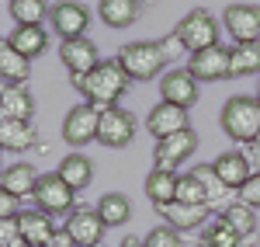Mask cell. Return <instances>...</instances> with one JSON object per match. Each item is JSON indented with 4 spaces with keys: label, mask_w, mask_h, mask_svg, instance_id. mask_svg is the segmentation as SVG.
<instances>
[{
    "label": "cell",
    "mask_w": 260,
    "mask_h": 247,
    "mask_svg": "<svg viewBox=\"0 0 260 247\" xmlns=\"http://www.w3.org/2000/svg\"><path fill=\"white\" fill-rule=\"evenodd\" d=\"M31 77V60H24L11 39H0V80L4 84H28Z\"/></svg>",
    "instance_id": "cell-24"
},
{
    "label": "cell",
    "mask_w": 260,
    "mask_h": 247,
    "mask_svg": "<svg viewBox=\"0 0 260 247\" xmlns=\"http://www.w3.org/2000/svg\"><path fill=\"white\" fill-rule=\"evenodd\" d=\"M59 60H62V66L70 70V77H83V73H90V70L101 63V56H98V45L83 35V39L62 42L59 45Z\"/></svg>",
    "instance_id": "cell-16"
},
{
    "label": "cell",
    "mask_w": 260,
    "mask_h": 247,
    "mask_svg": "<svg viewBox=\"0 0 260 247\" xmlns=\"http://www.w3.org/2000/svg\"><path fill=\"white\" fill-rule=\"evenodd\" d=\"M39 171L31 164H11V167H4L0 171V188L4 191H11V195H18V199H31L35 195V188H39Z\"/></svg>",
    "instance_id": "cell-20"
},
{
    "label": "cell",
    "mask_w": 260,
    "mask_h": 247,
    "mask_svg": "<svg viewBox=\"0 0 260 247\" xmlns=\"http://www.w3.org/2000/svg\"><path fill=\"white\" fill-rule=\"evenodd\" d=\"M187 70L198 77V84L225 80V77H229V49H225V45H212V49L191 52V60H187Z\"/></svg>",
    "instance_id": "cell-14"
},
{
    "label": "cell",
    "mask_w": 260,
    "mask_h": 247,
    "mask_svg": "<svg viewBox=\"0 0 260 247\" xmlns=\"http://www.w3.org/2000/svg\"><path fill=\"white\" fill-rule=\"evenodd\" d=\"M160 45H163V52H167V60H170V63H174V60H180V56L187 52V45L180 42V35H177V32L163 35V39H160Z\"/></svg>",
    "instance_id": "cell-37"
},
{
    "label": "cell",
    "mask_w": 260,
    "mask_h": 247,
    "mask_svg": "<svg viewBox=\"0 0 260 247\" xmlns=\"http://www.w3.org/2000/svg\"><path fill=\"white\" fill-rule=\"evenodd\" d=\"M222 24L229 32V39L236 42H260V7L257 4H229Z\"/></svg>",
    "instance_id": "cell-11"
},
{
    "label": "cell",
    "mask_w": 260,
    "mask_h": 247,
    "mask_svg": "<svg viewBox=\"0 0 260 247\" xmlns=\"http://www.w3.org/2000/svg\"><path fill=\"white\" fill-rule=\"evenodd\" d=\"M215 216H219L222 223H229L243 240H257V209L243 206L240 199H236V202H229L225 209H219Z\"/></svg>",
    "instance_id": "cell-28"
},
{
    "label": "cell",
    "mask_w": 260,
    "mask_h": 247,
    "mask_svg": "<svg viewBox=\"0 0 260 247\" xmlns=\"http://www.w3.org/2000/svg\"><path fill=\"white\" fill-rule=\"evenodd\" d=\"M253 240H243L229 223H222L219 216H212L205 227L198 230V247H250Z\"/></svg>",
    "instance_id": "cell-26"
},
{
    "label": "cell",
    "mask_w": 260,
    "mask_h": 247,
    "mask_svg": "<svg viewBox=\"0 0 260 247\" xmlns=\"http://www.w3.org/2000/svg\"><path fill=\"white\" fill-rule=\"evenodd\" d=\"M194 150H198V132H194V129H180V132H174V136H167V140H156L153 160H156V167L174 171V167L184 164Z\"/></svg>",
    "instance_id": "cell-13"
},
{
    "label": "cell",
    "mask_w": 260,
    "mask_h": 247,
    "mask_svg": "<svg viewBox=\"0 0 260 247\" xmlns=\"http://www.w3.org/2000/svg\"><path fill=\"white\" fill-rule=\"evenodd\" d=\"M139 11H142V0H101L98 4V18L108 28H128V24H136Z\"/></svg>",
    "instance_id": "cell-25"
},
{
    "label": "cell",
    "mask_w": 260,
    "mask_h": 247,
    "mask_svg": "<svg viewBox=\"0 0 260 247\" xmlns=\"http://www.w3.org/2000/svg\"><path fill=\"white\" fill-rule=\"evenodd\" d=\"M156 209V216H160L163 223L170 230H177V233H191V230H201L212 216H215V209L208 206H194V202H180V199H174V202H163V206H153Z\"/></svg>",
    "instance_id": "cell-8"
},
{
    "label": "cell",
    "mask_w": 260,
    "mask_h": 247,
    "mask_svg": "<svg viewBox=\"0 0 260 247\" xmlns=\"http://www.w3.org/2000/svg\"><path fill=\"white\" fill-rule=\"evenodd\" d=\"M21 240V223L18 216H7V219H0V247H11Z\"/></svg>",
    "instance_id": "cell-36"
},
{
    "label": "cell",
    "mask_w": 260,
    "mask_h": 247,
    "mask_svg": "<svg viewBox=\"0 0 260 247\" xmlns=\"http://www.w3.org/2000/svg\"><path fill=\"white\" fill-rule=\"evenodd\" d=\"M98 125H101V108L83 101V104L66 112V119H62V140L73 150H83L87 143H98Z\"/></svg>",
    "instance_id": "cell-6"
},
{
    "label": "cell",
    "mask_w": 260,
    "mask_h": 247,
    "mask_svg": "<svg viewBox=\"0 0 260 247\" xmlns=\"http://www.w3.org/2000/svg\"><path fill=\"white\" fill-rule=\"evenodd\" d=\"M177 174L174 171H167V167H153L149 174H146V199L153 202V206H163V202H174L177 199Z\"/></svg>",
    "instance_id": "cell-29"
},
{
    "label": "cell",
    "mask_w": 260,
    "mask_h": 247,
    "mask_svg": "<svg viewBox=\"0 0 260 247\" xmlns=\"http://www.w3.org/2000/svg\"><path fill=\"white\" fill-rule=\"evenodd\" d=\"M174 32H177L180 42L187 45V52H201V49H212V45H219L222 24H219V18H215L212 11H205V7H194V11H187V14L177 21V28H174Z\"/></svg>",
    "instance_id": "cell-4"
},
{
    "label": "cell",
    "mask_w": 260,
    "mask_h": 247,
    "mask_svg": "<svg viewBox=\"0 0 260 247\" xmlns=\"http://www.w3.org/2000/svg\"><path fill=\"white\" fill-rule=\"evenodd\" d=\"M142 247H184V240H180L177 230H170L167 223H160L156 230H149V233H146Z\"/></svg>",
    "instance_id": "cell-34"
},
{
    "label": "cell",
    "mask_w": 260,
    "mask_h": 247,
    "mask_svg": "<svg viewBox=\"0 0 260 247\" xmlns=\"http://www.w3.org/2000/svg\"><path fill=\"white\" fill-rule=\"evenodd\" d=\"M146 129H149V136H156V140H167V136H174V132H180V129H191L187 108L160 101L149 115H146Z\"/></svg>",
    "instance_id": "cell-15"
},
{
    "label": "cell",
    "mask_w": 260,
    "mask_h": 247,
    "mask_svg": "<svg viewBox=\"0 0 260 247\" xmlns=\"http://www.w3.org/2000/svg\"><path fill=\"white\" fill-rule=\"evenodd\" d=\"M160 101L180 104V108H191L198 101V77L187 70V66H177V70H167L160 77Z\"/></svg>",
    "instance_id": "cell-12"
},
{
    "label": "cell",
    "mask_w": 260,
    "mask_h": 247,
    "mask_svg": "<svg viewBox=\"0 0 260 247\" xmlns=\"http://www.w3.org/2000/svg\"><path fill=\"white\" fill-rule=\"evenodd\" d=\"M222 132L240 146H250L260 136V94H233L219 112Z\"/></svg>",
    "instance_id": "cell-2"
},
{
    "label": "cell",
    "mask_w": 260,
    "mask_h": 247,
    "mask_svg": "<svg viewBox=\"0 0 260 247\" xmlns=\"http://www.w3.org/2000/svg\"><path fill=\"white\" fill-rule=\"evenodd\" d=\"M94 209H98V216L104 219V227H125V223L132 219V202H128L125 191H108V195H101V202Z\"/></svg>",
    "instance_id": "cell-30"
},
{
    "label": "cell",
    "mask_w": 260,
    "mask_h": 247,
    "mask_svg": "<svg viewBox=\"0 0 260 247\" xmlns=\"http://www.w3.org/2000/svg\"><path fill=\"white\" fill-rule=\"evenodd\" d=\"M0 108H4V94H0Z\"/></svg>",
    "instance_id": "cell-45"
},
{
    "label": "cell",
    "mask_w": 260,
    "mask_h": 247,
    "mask_svg": "<svg viewBox=\"0 0 260 247\" xmlns=\"http://www.w3.org/2000/svg\"><path fill=\"white\" fill-rule=\"evenodd\" d=\"M191 174L198 178L201 191H205V202H208V209H215V212L229 206V202H225L229 195H236L233 188H225V185L219 181V174L212 171V164H198V167H191Z\"/></svg>",
    "instance_id": "cell-27"
},
{
    "label": "cell",
    "mask_w": 260,
    "mask_h": 247,
    "mask_svg": "<svg viewBox=\"0 0 260 247\" xmlns=\"http://www.w3.org/2000/svg\"><path fill=\"white\" fill-rule=\"evenodd\" d=\"M39 140L35 125L31 122H21V119H4L0 115V150H11V153H24L31 150Z\"/></svg>",
    "instance_id": "cell-21"
},
{
    "label": "cell",
    "mask_w": 260,
    "mask_h": 247,
    "mask_svg": "<svg viewBox=\"0 0 260 247\" xmlns=\"http://www.w3.org/2000/svg\"><path fill=\"white\" fill-rule=\"evenodd\" d=\"M59 178L73 188V191H83V188L94 181V164H90V157L80 153V150L66 153V157L59 160Z\"/></svg>",
    "instance_id": "cell-23"
},
{
    "label": "cell",
    "mask_w": 260,
    "mask_h": 247,
    "mask_svg": "<svg viewBox=\"0 0 260 247\" xmlns=\"http://www.w3.org/2000/svg\"><path fill=\"white\" fill-rule=\"evenodd\" d=\"M18 223H21V240H28L31 247H45L59 233L56 216H49V212H42V209H21Z\"/></svg>",
    "instance_id": "cell-18"
},
{
    "label": "cell",
    "mask_w": 260,
    "mask_h": 247,
    "mask_svg": "<svg viewBox=\"0 0 260 247\" xmlns=\"http://www.w3.org/2000/svg\"><path fill=\"white\" fill-rule=\"evenodd\" d=\"M177 199H180V202H194V206H208V202H205V191H201V185H198V178H194L191 171H187V174H180Z\"/></svg>",
    "instance_id": "cell-33"
},
{
    "label": "cell",
    "mask_w": 260,
    "mask_h": 247,
    "mask_svg": "<svg viewBox=\"0 0 260 247\" xmlns=\"http://www.w3.org/2000/svg\"><path fill=\"white\" fill-rule=\"evenodd\" d=\"M236 199H240L243 206H250V209H260V171L250 174V181L236 191Z\"/></svg>",
    "instance_id": "cell-35"
},
{
    "label": "cell",
    "mask_w": 260,
    "mask_h": 247,
    "mask_svg": "<svg viewBox=\"0 0 260 247\" xmlns=\"http://www.w3.org/2000/svg\"><path fill=\"white\" fill-rule=\"evenodd\" d=\"M11 247H31V244H28V240H18V244H11Z\"/></svg>",
    "instance_id": "cell-42"
},
{
    "label": "cell",
    "mask_w": 260,
    "mask_h": 247,
    "mask_svg": "<svg viewBox=\"0 0 260 247\" xmlns=\"http://www.w3.org/2000/svg\"><path fill=\"white\" fill-rule=\"evenodd\" d=\"M118 247H142V240H139V237H125Z\"/></svg>",
    "instance_id": "cell-41"
},
{
    "label": "cell",
    "mask_w": 260,
    "mask_h": 247,
    "mask_svg": "<svg viewBox=\"0 0 260 247\" xmlns=\"http://www.w3.org/2000/svg\"><path fill=\"white\" fill-rule=\"evenodd\" d=\"M62 230L73 237V244L77 247H101L104 240V219L98 216V209H87V206H77L70 216H66V223Z\"/></svg>",
    "instance_id": "cell-10"
},
{
    "label": "cell",
    "mask_w": 260,
    "mask_h": 247,
    "mask_svg": "<svg viewBox=\"0 0 260 247\" xmlns=\"http://www.w3.org/2000/svg\"><path fill=\"white\" fill-rule=\"evenodd\" d=\"M260 73V42H240L229 49V77Z\"/></svg>",
    "instance_id": "cell-31"
},
{
    "label": "cell",
    "mask_w": 260,
    "mask_h": 247,
    "mask_svg": "<svg viewBox=\"0 0 260 247\" xmlns=\"http://www.w3.org/2000/svg\"><path fill=\"white\" fill-rule=\"evenodd\" d=\"M0 171H4V150H0Z\"/></svg>",
    "instance_id": "cell-43"
},
{
    "label": "cell",
    "mask_w": 260,
    "mask_h": 247,
    "mask_svg": "<svg viewBox=\"0 0 260 247\" xmlns=\"http://www.w3.org/2000/svg\"><path fill=\"white\" fill-rule=\"evenodd\" d=\"M243 153H246V160L253 164V171H260V136H257V140H253L250 146H246Z\"/></svg>",
    "instance_id": "cell-39"
},
{
    "label": "cell",
    "mask_w": 260,
    "mask_h": 247,
    "mask_svg": "<svg viewBox=\"0 0 260 247\" xmlns=\"http://www.w3.org/2000/svg\"><path fill=\"white\" fill-rule=\"evenodd\" d=\"M49 24H52V32H56L62 42L83 39L87 28H90V11H87L83 4H77V0H59V4H52V11H49Z\"/></svg>",
    "instance_id": "cell-9"
},
{
    "label": "cell",
    "mask_w": 260,
    "mask_h": 247,
    "mask_svg": "<svg viewBox=\"0 0 260 247\" xmlns=\"http://www.w3.org/2000/svg\"><path fill=\"white\" fill-rule=\"evenodd\" d=\"M31 202H35V209L59 219V216H70L77 209V191L59 178V171H52V174H42L39 178V188H35Z\"/></svg>",
    "instance_id": "cell-5"
},
{
    "label": "cell",
    "mask_w": 260,
    "mask_h": 247,
    "mask_svg": "<svg viewBox=\"0 0 260 247\" xmlns=\"http://www.w3.org/2000/svg\"><path fill=\"white\" fill-rule=\"evenodd\" d=\"M0 94H4V108H0L4 119H21V122L35 119V94L28 91V84H4Z\"/></svg>",
    "instance_id": "cell-19"
},
{
    "label": "cell",
    "mask_w": 260,
    "mask_h": 247,
    "mask_svg": "<svg viewBox=\"0 0 260 247\" xmlns=\"http://www.w3.org/2000/svg\"><path fill=\"white\" fill-rule=\"evenodd\" d=\"M115 60L121 63V70L128 73V80H153V77H163L167 73V52H163L160 39L156 42H128V45H121L118 56Z\"/></svg>",
    "instance_id": "cell-3"
},
{
    "label": "cell",
    "mask_w": 260,
    "mask_h": 247,
    "mask_svg": "<svg viewBox=\"0 0 260 247\" xmlns=\"http://www.w3.org/2000/svg\"><path fill=\"white\" fill-rule=\"evenodd\" d=\"M45 247H77V244H73V237H70L66 230H59V233H56V237H52Z\"/></svg>",
    "instance_id": "cell-40"
},
{
    "label": "cell",
    "mask_w": 260,
    "mask_h": 247,
    "mask_svg": "<svg viewBox=\"0 0 260 247\" xmlns=\"http://www.w3.org/2000/svg\"><path fill=\"white\" fill-rule=\"evenodd\" d=\"M7 39H11V45L18 49L24 60H39L42 52L49 49V32L42 24H18Z\"/></svg>",
    "instance_id": "cell-22"
},
{
    "label": "cell",
    "mask_w": 260,
    "mask_h": 247,
    "mask_svg": "<svg viewBox=\"0 0 260 247\" xmlns=\"http://www.w3.org/2000/svg\"><path fill=\"white\" fill-rule=\"evenodd\" d=\"M142 4H156V0H142Z\"/></svg>",
    "instance_id": "cell-44"
},
{
    "label": "cell",
    "mask_w": 260,
    "mask_h": 247,
    "mask_svg": "<svg viewBox=\"0 0 260 247\" xmlns=\"http://www.w3.org/2000/svg\"><path fill=\"white\" fill-rule=\"evenodd\" d=\"M49 4L45 0H11L7 4V14L14 18V24H42L49 21Z\"/></svg>",
    "instance_id": "cell-32"
},
{
    "label": "cell",
    "mask_w": 260,
    "mask_h": 247,
    "mask_svg": "<svg viewBox=\"0 0 260 247\" xmlns=\"http://www.w3.org/2000/svg\"><path fill=\"white\" fill-rule=\"evenodd\" d=\"M136 140V115L128 108H104L101 112V125H98V143L108 150H125Z\"/></svg>",
    "instance_id": "cell-7"
},
{
    "label": "cell",
    "mask_w": 260,
    "mask_h": 247,
    "mask_svg": "<svg viewBox=\"0 0 260 247\" xmlns=\"http://www.w3.org/2000/svg\"><path fill=\"white\" fill-rule=\"evenodd\" d=\"M18 212H21V199L0 188V219H7V216H18Z\"/></svg>",
    "instance_id": "cell-38"
},
{
    "label": "cell",
    "mask_w": 260,
    "mask_h": 247,
    "mask_svg": "<svg viewBox=\"0 0 260 247\" xmlns=\"http://www.w3.org/2000/svg\"><path fill=\"white\" fill-rule=\"evenodd\" d=\"M212 171L219 174V181H222L225 188L240 191V188L250 181V174H253V164L246 160V153H243V150H229V153H219V157L212 160Z\"/></svg>",
    "instance_id": "cell-17"
},
{
    "label": "cell",
    "mask_w": 260,
    "mask_h": 247,
    "mask_svg": "<svg viewBox=\"0 0 260 247\" xmlns=\"http://www.w3.org/2000/svg\"><path fill=\"white\" fill-rule=\"evenodd\" d=\"M128 73L121 70L118 60H101L90 73H83V77H73V87L83 94V101L87 104H98L101 112L104 108H115L121 101V94L128 91Z\"/></svg>",
    "instance_id": "cell-1"
}]
</instances>
